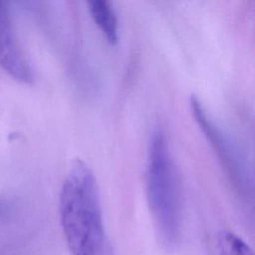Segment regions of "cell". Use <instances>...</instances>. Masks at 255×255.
Here are the masks:
<instances>
[{
	"instance_id": "1",
	"label": "cell",
	"mask_w": 255,
	"mask_h": 255,
	"mask_svg": "<svg viewBox=\"0 0 255 255\" xmlns=\"http://www.w3.org/2000/svg\"><path fill=\"white\" fill-rule=\"evenodd\" d=\"M60 222L72 255H114L103 218L100 190L91 167L75 159L59 199Z\"/></svg>"
},
{
	"instance_id": "3",
	"label": "cell",
	"mask_w": 255,
	"mask_h": 255,
	"mask_svg": "<svg viewBox=\"0 0 255 255\" xmlns=\"http://www.w3.org/2000/svg\"><path fill=\"white\" fill-rule=\"evenodd\" d=\"M190 110L234 189L240 195L248 196L252 189L251 178L247 163L239 147L228 133L210 119L195 96L190 98Z\"/></svg>"
},
{
	"instance_id": "7",
	"label": "cell",
	"mask_w": 255,
	"mask_h": 255,
	"mask_svg": "<svg viewBox=\"0 0 255 255\" xmlns=\"http://www.w3.org/2000/svg\"><path fill=\"white\" fill-rule=\"evenodd\" d=\"M11 211V205L4 199H0V218L6 217Z\"/></svg>"
},
{
	"instance_id": "5",
	"label": "cell",
	"mask_w": 255,
	"mask_h": 255,
	"mask_svg": "<svg viewBox=\"0 0 255 255\" xmlns=\"http://www.w3.org/2000/svg\"><path fill=\"white\" fill-rule=\"evenodd\" d=\"M90 14L111 45H116L119 39L118 21L110 0H87Z\"/></svg>"
},
{
	"instance_id": "6",
	"label": "cell",
	"mask_w": 255,
	"mask_h": 255,
	"mask_svg": "<svg viewBox=\"0 0 255 255\" xmlns=\"http://www.w3.org/2000/svg\"><path fill=\"white\" fill-rule=\"evenodd\" d=\"M217 255H254L252 248L237 234L223 231L217 237Z\"/></svg>"
},
{
	"instance_id": "4",
	"label": "cell",
	"mask_w": 255,
	"mask_h": 255,
	"mask_svg": "<svg viewBox=\"0 0 255 255\" xmlns=\"http://www.w3.org/2000/svg\"><path fill=\"white\" fill-rule=\"evenodd\" d=\"M0 67L19 82H33V73L18 46L5 0H0Z\"/></svg>"
},
{
	"instance_id": "2",
	"label": "cell",
	"mask_w": 255,
	"mask_h": 255,
	"mask_svg": "<svg viewBox=\"0 0 255 255\" xmlns=\"http://www.w3.org/2000/svg\"><path fill=\"white\" fill-rule=\"evenodd\" d=\"M146 197L159 242L166 250L179 244L182 229L181 188L164 129L155 127L149 138Z\"/></svg>"
}]
</instances>
